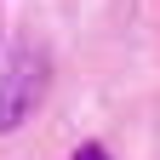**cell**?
<instances>
[{
	"instance_id": "cell-1",
	"label": "cell",
	"mask_w": 160,
	"mask_h": 160,
	"mask_svg": "<svg viewBox=\"0 0 160 160\" xmlns=\"http://www.w3.org/2000/svg\"><path fill=\"white\" fill-rule=\"evenodd\" d=\"M52 86V57L29 34H0V132H17Z\"/></svg>"
},
{
	"instance_id": "cell-2",
	"label": "cell",
	"mask_w": 160,
	"mask_h": 160,
	"mask_svg": "<svg viewBox=\"0 0 160 160\" xmlns=\"http://www.w3.org/2000/svg\"><path fill=\"white\" fill-rule=\"evenodd\" d=\"M69 160H109V149H103V143H80Z\"/></svg>"
}]
</instances>
